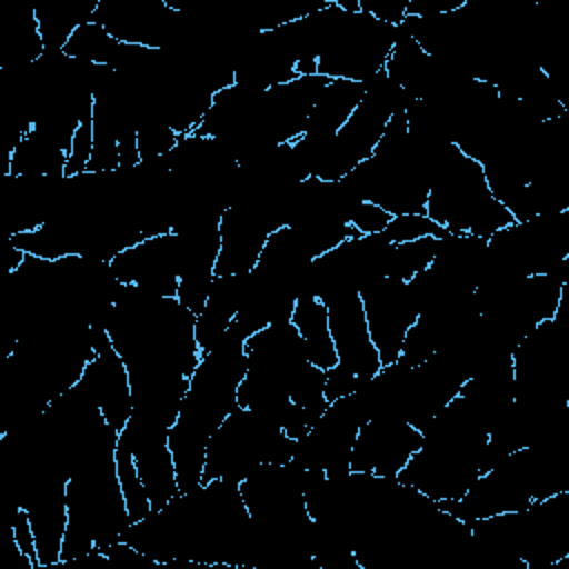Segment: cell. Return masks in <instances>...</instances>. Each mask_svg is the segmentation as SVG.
Segmentation results:
<instances>
[{"label": "cell", "mask_w": 569, "mask_h": 569, "mask_svg": "<svg viewBox=\"0 0 569 569\" xmlns=\"http://www.w3.org/2000/svg\"><path fill=\"white\" fill-rule=\"evenodd\" d=\"M244 340L247 336L231 325L211 349L202 351L189 378L180 413L169 429L180 493L202 482L209 440L238 407V387L247 371Z\"/></svg>", "instance_id": "1"}, {"label": "cell", "mask_w": 569, "mask_h": 569, "mask_svg": "<svg viewBox=\"0 0 569 569\" xmlns=\"http://www.w3.org/2000/svg\"><path fill=\"white\" fill-rule=\"evenodd\" d=\"M489 422L462 396L440 409L422 431L420 449L396 476L429 500H458L487 471Z\"/></svg>", "instance_id": "2"}, {"label": "cell", "mask_w": 569, "mask_h": 569, "mask_svg": "<svg viewBox=\"0 0 569 569\" xmlns=\"http://www.w3.org/2000/svg\"><path fill=\"white\" fill-rule=\"evenodd\" d=\"M427 216L451 236H476L489 240L502 227L516 222L502 202L493 198L480 162L447 144L436 167Z\"/></svg>", "instance_id": "3"}, {"label": "cell", "mask_w": 569, "mask_h": 569, "mask_svg": "<svg viewBox=\"0 0 569 569\" xmlns=\"http://www.w3.org/2000/svg\"><path fill=\"white\" fill-rule=\"evenodd\" d=\"M247 371L238 387V407L258 411L282 427L307 360L305 342L291 320L269 325L244 340Z\"/></svg>", "instance_id": "4"}, {"label": "cell", "mask_w": 569, "mask_h": 569, "mask_svg": "<svg viewBox=\"0 0 569 569\" xmlns=\"http://www.w3.org/2000/svg\"><path fill=\"white\" fill-rule=\"evenodd\" d=\"M293 442L271 418L236 407L209 440L200 485L218 478L240 485L260 465L289 462Z\"/></svg>", "instance_id": "5"}, {"label": "cell", "mask_w": 569, "mask_h": 569, "mask_svg": "<svg viewBox=\"0 0 569 569\" xmlns=\"http://www.w3.org/2000/svg\"><path fill=\"white\" fill-rule=\"evenodd\" d=\"M369 420V411L358 393L327 405L320 420L307 436L293 442V460L302 469H320L327 478H340L351 471V451L358 429Z\"/></svg>", "instance_id": "6"}, {"label": "cell", "mask_w": 569, "mask_h": 569, "mask_svg": "<svg viewBox=\"0 0 569 569\" xmlns=\"http://www.w3.org/2000/svg\"><path fill=\"white\" fill-rule=\"evenodd\" d=\"M358 293L382 367L398 362L405 336L418 318V302L409 282L385 276L360 287Z\"/></svg>", "instance_id": "7"}, {"label": "cell", "mask_w": 569, "mask_h": 569, "mask_svg": "<svg viewBox=\"0 0 569 569\" xmlns=\"http://www.w3.org/2000/svg\"><path fill=\"white\" fill-rule=\"evenodd\" d=\"M420 445L422 431L413 425L389 416H373L358 429L351 471L396 478Z\"/></svg>", "instance_id": "8"}, {"label": "cell", "mask_w": 569, "mask_h": 569, "mask_svg": "<svg viewBox=\"0 0 569 569\" xmlns=\"http://www.w3.org/2000/svg\"><path fill=\"white\" fill-rule=\"evenodd\" d=\"M120 436L131 449L138 476L151 502V511L162 509L180 493L176 462L169 447V429L131 416Z\"/></svg>", "instance_id": "9"}, {"label": "cell", "mask_w": 569, "mask_h": 569, "mask_svg": "<svg viewBox=\"0 0 569 569\" xmlns=\"http://www.w3.org/2000/svg\"><path fill=\"white\" fill-rule=\"evenodd\" d=\"M91 342L96 356L87 362L80 385L89 391L104 420L120 433L133 411L129 371L116 351L109 331L104 327L91 329Z\"/></svg>", "instance_id": "10"}, {"label": "cell", "mask_w": 569, "mask_h": 569, "mask_svg": "<svg viewBox=\"0 0 569 569\" xmlns=\"http://www.w3.org/2000/svg\"><path fill=\"white\" fill-rule=\"evenodd\" d=\"M109 264L122 284H136L156 296H178L180 251L173 231L120 251Z\"/></svg>", "instance_id": "11"}, {"label": "cell", "mask_w": 569, "mask_h": 569, "mask_svg": "<svg viewBox=\"0 0 569 569\" xmlns=\"http://www.w3.org/2000/svg\"><path fill=\"white\" fill-rule=\"evenodd\" d=\"M329 311V331L338 365L360 380L373 378L382 362L371 342L362 300L358 291H347L325 300Z\"/></svg>", "instance_id": "12"}, {"label": "cell", "mask_w": 569, "mask_h": 569, "mask_svg": "<svg viewBox=\"0 0 569 569\" xmlns=\"http://www.w3.org/2000/svg\"><path fill=\"white\" fill-rule=\"evenodd\" d=\"M244 284L247 273L213 278L204 309L196 316V340L200 351L211 349L227 333L236 313L242 307Z\"/></svg>", "instance_id": "13"}, {"label": "cell", "mask_w": 569, "mask_h": 569, "mask_svg": "<svg viewBox=\"0 0 569 569\" xmlns=\"http://www.w3.org/2000/svg\"><path fill=\"white\" fill-rule=\"evenodd\" d=\"M365 89H367L365 82L329 80L320 91V96L316 98L300 138L309 142H320L331 138L345 124V120L353 113V109L360 104Z\"/></svg>", "instance_id": "14"}, {"label": "cell", "mask_w": 569, "mask_h": 569, "mask_svg": "<svg viewBox=\"0 0 569 569\" xmlns=\"http://www.w3.org/2000/svg\"><path fill=\"white\" fill-rule=\"evenodd\" d=\"M291 322L305 342L307 360L311 365L325 371L338 365V356H336L331 331H329V311L320 298L300 296L293 307Z\"/></svg>", "instance_id": "15"}, {"label": "cell", "mask_w": 569, "mask_h": 569, "mask_svg": "<svg viewBox=\"0 0 569 569\" xmlns=\"http://www.w3.org/2000/svg\"><path fill=\"white\" fill-rule=\"evenodd\" d=\"M67 153L53 142L29 129L9 156V176H40L64 178Z\"/></svg>", "instance_id": "16"}, {"label": "cell", "mask_w": 569, "mask_h": 569, "mask_svg": "<svg viewBox=\"0 0 569 569\" xmlns=\"http://www.w3.org/2000/svg\"><path fill=\"white\" fill-rule=\"evenodd\" d=\"M120 47H122V42H118L102 24L89 20L71 33L62 53L73 60H80V62L111 67L113 60L118 58Z\"/></svg>", "instance_id": "17"}, {"label": "cell", "mask_w": 569, "mask_h": 569, "mask_svg": "<svg viewBox=\"0 0 569 569\" xmlns=\"http://www.w3.org/2000/svg\"><path fill=\"white\" fill-rule=\"evenodd\" d=\"M438 242H440V238L425 236L418 240L391 244L389 256H387V276L405 280V282L411 280L416 273L425 271L433 262Z\"/></svg>", "instance_id": "18"}, {"label": "cell", "mask_w": 569, "mask_h": 569, "mask_svg": "<svg viewBox=\"0 0 569 569\" xmlns=\"http://www.w3.org/2000/svg\"><path fill=\"white\" fill-rule=\"evenodd\" d=\"M116 471H118L120 489H122L131 522H138L142 518H147L151 513V502H149L144 485L138 476L131 449H129V445L122 436H118V445H116Z\"/></svg>", "instance_id": "19"}, {"label": "cell", "mask_w": 569, "mask_h": 569, "mask_svg": "<svg viewBox=\"0 0 569 569\" xmlns=\"http://www.w3.org/2000/svg\"><path fill=\"white\" fill-rule=\"evenodd\" d=\"M382 236L391 242H409V240H418L425 236H433V238H447V229L440 227L438 222H433L427 213H405V216H393L391 222L387 224V229L382 231Z\"/></svg>", "instance_id": "20"}, {"label": "cell", "mask_w": 569, "mask_h": 569, "mask_svg": "<svg viewBox=\"0 0 569 569\" xmlns=\"http://www.w3.org/2000/svg\"><path fill=\"white\" fill-rule=\"evenodd\" d=\"M180 140V133L162 122H149L138 129L140 162H153L167 158Z\"/></svg>", "instance_id": "21"}, {"label": "cell", "mask_w": 569, "mask_h": 569, "mask_svg": "<svg viewBox=\"0 0 569 569\" xmlns=\"http://www.w3.org/2000/svg\"><path fill=\"white\" fill-rule=\"evenodd\" d=\"M91 151H93V113L87 116L73 140H71V149L67 153V167H64V178H71V176H80V173H87V167H89V160H91Z\"/></svg>", "instance_id": "22"}, {"label": "cell", "mask_w": 569, "mask_h": 569, "mask_svg": "<svg viewBox=\"0 0 569 569\" xmlns=\"http://www.w3.org/2000/svg\"><path fill=\"white\" fill-rule=\"evenodd\" d=\"M391 213H387L382 207L360 200L356 204V209L351 211L349 224L360 233V236H373V233H382L387 229V224L391 222Z\"/></svg>", "instance_id": "23"}, {"label": "cell", "mask_w": 569, "mask_h": 569, "mask_svg": "<svg viewBox=\"0 0 569 569\" xmlns=\"http://www.w3.org/2000/svg\"><path fill=\"white\" fill-rule=\"evenodd\" d=\"M11 533L16 540V547L20 549L22 556H27L36 569H40V560H38V551H36V538H33V529H31V520L29 513L20 507L13 518H11Z\"/></svg>", "instance_id": "24"}, {"label": "cell", "mask_w": 569, "mask_h": 569, "mask_svg": "<svg viewBox=\"0 0 569 569\" xmlns=\"http://www.w3.org/2000/svg\"><path fill=\"white\" fill-rule=\"evenodd\" d=\"M365 380L356 378L353 373H349L345 367L336 365L331 369H327V378H325V398L327 402H333L338 398L351 396Z\"/></svg>", "instance_id": "25"}]
</instances>
